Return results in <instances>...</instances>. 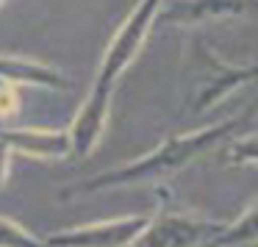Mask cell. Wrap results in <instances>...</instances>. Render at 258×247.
<instances>
[{"label": "cell", "instance_id": "6da1fadb", "mask_svg": "<svg viewBox=\"0 0 258 247\" xmlns=\"http://www.w3.org/2000/svg\"><path fill=\"white\" fill-rule=\"evenodd\" d=\"M241 119L230 117L222 122L206 125V128L189 131V134H175L167 136L161 145H156L153 150H147L145 156L134 158L128 164H119L114 169H103V172L92 175V178L73 183L67 189H58L61 200H73V197H89V195H103L108 189H125V186H139V183H158L164 178L183 172L186 167L197 161V158L208 156L211 150H217L236 128Z\"/></svg>", "mask_w": 258, "mask_h": 247}, {"label": "cell", "instance_id": "7a4b0ae2", "mask_svg": "<svg viewBox=\"0 0 258 247\" xmlns=\"http://www.w3.org/2000/svg\"><path fill=\"white\" fill-rule=\"evenodd\" d=\"M258 78V64H233L225 61L217 50L203 42H195L189 53V114H206L214 106L230 97L236 89Z\"/></svg>", "mask_w": 258, "mask_h": 247}, {"label": "cell", "instance_id": "3957f363", "mask_svg": "<svg viewBox=\"0 0 258 247\" xmlns=\"http://www.w3.org/2000/svg\"><path fill=\"white\" fill-rule=\"evenodd\" d=\"M164 0H139L131 14L122 20L114 36L108 39L106 50H103L100 67L95 75V86L103 89H117V81L125 75V70L136 61V56L142 53L147 36H150L153 25L158 23V12H161Z\"/></svg>", "mask_w": 258, "mask_h": 247}, {"label": "cell", "instance_id": "277c9868", "mask_svg": "<svg viewBox=\"0 0 258 247\" xmlns=\"http://www.w3.org/2000/svg\"><path fill=\"white\" fill-rule=\"evenodd\" d=\"M222 225V219L164 203L134 247H208Z\"/></svg>", "mask_w": 258, "mask_h": 247}, {"label": "cell", "instance_id": "5b68a950", "mask_svg": "<svg viewBox=\"0 0 258 247\" xmlns=\"http://www.w3.org/2000/svg\"><path fill=\"white\" fill-rule=\"evenodd\" d=\"M150 217L128 214L114 219H95V222L61 228L45 236L47 247H134L145 233Z\"/></svg>", "mask_w": 258, "mask_h": 247}, {"label": "cell", "instance_id": "8992f818", "mask_svg": "<svg viewBox=\"0 0 258 247\" xmlns=\"http://www.w3.org/2000/svg\"><path fill=\"white\" fill-rule=\"evenodd\" d=\"M111 100L114 89H103V86L92 84L89 95L84 97V103L78 106L75 117L67 125L73 158H89L97 150V145L106 136L108 119H111Z\"/></svg>", "mask_w": 258, "mask_h": 247}, {"label": "cell", "instance_id": "52a82bcc", "mask_svg": "<svg viewBox=\"0 0 258 247\" xmlns=\"http://www.w3.org/2000/svg\"><path fill=\"white\" fill-rule=\"evenodd\" d=\"M0 136L20 156L39 158V161H64V158H73L67 128H36V125H28V128H3Z\"/></svg>", "mask_w": 258, "mask_h": 247}, {"label": "cell", "instance_id": "ba28073f", "mask_svg": "<svg viewBox=\"0 0 258 247\" xmlns=\"http://www.w3.org/2000/svg\"><path fill=\"white\" fill-rule=\"evenodd\" d=\"M250 9H252L250 0H175L169 6H167V0H164L161 12H158V23L203 25V23H214V20L241 17Z\"/></svg>", "mask_w": 258, "mask_h": 247}, {"label": "cell", "instance_id": "9c48e42d", "mask_svg": "<svg viewBox=\"0 0 258 247\" xmlns=\"http://www.w3.org/2000/svg\"><path fill=\"white\" fill-rule=\"evenodd\" d=\"M0 78L23 86H42V89H53V92H64L70 86V78L58 67L39 61V58L9 56V53H0Z\"/></svg>", "mask_w": 258, "mask_h": 247}, {"label": "cell", "instance_id": "30bf717a", "mask_svg": "<svg viewBox=\"0 0 258 247\" xmlns=\"http://www.w3.org/2000/svg\"><path fill=\"white\" fill-rule=\"evenodd\" d=\"M208 247H258V197L236 219L225 222Z\"/></svg>", "mask_w": 258, "mask_h": 247}, {"label": "cell", "instance_id": "8fae6325", "mask_svg": "<svg viewBox=\"0 0 258 247\" xmlns=\"http://www.w3.org/2000/svg\"><path fill=\"white\" fill-rule=\"evenodd\" d=\"M0 247H47L45 236H36L23 222L0 214Z\"/></svg>", "mask_w": 258, "mask_h": 247}, {"label": "cell", "instance_id": "7c38bea8", "mask_svg": "<svg viewBox=\"0 0 258 247\" xmlns=\"http://www.w3.org/2000/svg\"><path fill=\"white\" fill-rule=\"evenodd\" d=\"M228 164H236V167H258V134H247L239 136L228 145V153H225Z\"/></svg>", "mask_w": 258, "mask_h": 247}, {"label": "cell", "instance_id": "4fadbf2b", "mask_svg": "<svg viewBox=\"0 0 258 247\" xmlns=\"http://www.w3.org/2000/svg\"><path fill=\"white\" fill-rule=\"evenodd\" d=\"M20 111V86L0 78V119H12Z\"/></svg>", "mask_w": 258, "mask_h": 247}, {"label": "cell", "instance_id": "5bb4252c", "mask_svg": "<svg viewBox=\"0 0 258 247\" xmlns=\"http://www.w3.org/2000/svg\"><path fill=\"white\" fill-rule=\"evenodd\" d=\"M12 158H14L12 145L0 136V189L9 183V175H12Z\"/></svg>", "mask_w": 258, "mask_h": 247}, {"label": "cell", "instance_id": "9a60e30c", "mask_svg": "<svg viewBox=\"0 0 258 247\" xmlns=\"http://www.w3.org/2000/svg\"><path fill=\"white\" fill-rule=\"evenodd\" d=\"M0 3H3V0H0Z\"/></svg>", "mask_w": 258, "mask_h": 247}]
</instances>
